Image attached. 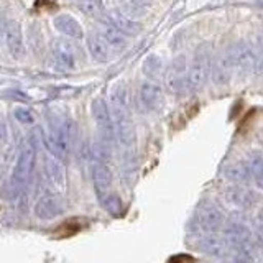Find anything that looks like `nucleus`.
<instances>
[{
	"mask_svg": "<svg viewBox=\"0 0 263 263\" xmlns=\"http://www.w3.org/2000/svg\"><path fill=\"white\" fill-rule=\"evenodd\" d=\"M109 110L115 128V138H119L122 145L130 146L135 142V127L130 114L128 89L123 82H117L112 87L109 97Z\"/></svg>",
	"mask_w": 263,
	"mask_h": 263,
	"instance_id": "1",
	"label": "nucleus"
},
{
	"mask_svg": "<svg viewBox=\"0 0 263 263\" xmlns=\"http://www.w3.org/2000/svg\"><path fill=\"white\" fill-rule=\"evenodd\" d=\"M35 164H36V148L31 140H27L22 145L18 156H16L10 178L7 179V183L2 187V194L5 199L13 201L25 191V187L31 181Z\"/></svg>",
	"mask_w": 263,
	"mask_h": 263,
	"instance_id": "2",
	"label": "nucleus"
},
{
	"mask_svg": "<svg viewBox=\"0 0 263 263\" xmlns=\"http://www.w3.org/2000/svg\"><path fill=\"white\" fill-rule=\"evenodd\" d=\"M48 150L58 160H68L71 153V146L74 142V125L71 120H51L49 132L45 138Z\"/></svg>",
	"mask_w": 263,
	"mask_h": 263,
	"instance_id": "3",
	"label": "nucleus"
},
{
	"mask_svg": "<svg viewBox=\"0 0 263 263\" xmlns=\"http://www.w3.org/2000/svg\"><path fill=\"white\" fill-rule=\"evenodd\" d=\"M224 226V212L220 211L219 205L211 201H202L196 208L193 227L194 232L202 235H212L219 232Z\"/></svg>",
	"mask_w": 263,
	"mask_h": 263,
	"instance_id": "4",
	"label": "nucleus"
},
{
	"mask_svg": "<svg viewBox=\"0 0 263 263\" xmlns=\"http://www.w3.org/2000/svg\"><path fill=\"white\" fill-rule=\"evenodd\" d=\"M81 63V49L66 36L58 38L51 48V66L60 72L78 69Z\"/></svg>",
	"mask_w": 263,
	"mask_h": 263,
	"instance_id": "5",
	"label": "nucleus"
},
{
	"mask_svg": "<svg viewBox=\"0 0 263 263\" xmlns=\"http://www.w3.org/2000/svg\"><path fill=\"white\" fill-rule=\"evenodd\" d=\"M211 74V61H209V48L202 45L196 51L191 66L187 69V87L191 90H199L205 86Z\"/></svg>",
	"mask_w": 263,
	"mask_h": 263,
	"instance_id": "6",
	"label": "nucleus"
},
{
	"mask_svg": "<svg viewBox=\"0 0 263 263\" xmlns=\"http://www.w3.org/2000/svg\"><path fill=\"white\" fill-rule=\"evenodd\" d=\"M220 238L227 250H250L252 230L242 222L232 220L224 227Z\"/></svg>",
	"mask_w": 263,
	"mask_h": 263,
	"instance_id": "7",
	"label": "nucleus"
},
{
	"mask_svg": "<svg viewBox=\"0 0 263 263\" xmlns=\"http://www.w3.org/2000/svg\"><path fill=\"white\" fill-rule=\"evenodd\" d=\"M90 114H92V119L96 122L97 128L101 130L104 142L105 143L114 142L115 140V128H114L112 115L109 110V104H107L102 97H96L94 101L90 102Z\"/></svg>",
	"mask_w": 263,
	"mask_h": 263,
	"instance_id": "8",
	"label": "nucleus"
},
{
	"mask_svg": "<svg viewBox=\"0 0 263 263\" xmlns=\"http://www.w3.org/2000/svg\"><path fill=\"white\" fill-rule=\"evenodd\" d=\"M66 209V204L61 196L56 193H45L35 204V216L38 219L49 220L61 216Z\"/></svg>",
	"mask_w": 263,
	"mask_h": 263,
	"instance_id": "9",
	"label": "nucleus"
},
{
	"mask_svg": "<svg viewBox=\"0 0 263 263\" xmlns=\"http://www.w3.org/2000/svg\"><path fill=\"white\" fill-rule=\"evenodd\" d=\"M4 41L7 45V49L13 60H22L25 56V41H23V31L22 25L16 20L5 22L4 30Z\"/></svg>",
	"mask_w": 263,
	"mask_h": 263,
	"instance_id": "10",
	"label": "nucleus"
},
{
	"mask_svg": "<svg viewBox=\"0 0 263 263\" xmlns=\"http://www.w3.org/2000/svg\"><path fill=\"white\" fill-rule=\"evenodd\" d=\"M227 54L230 58V63H232L234 72L235 71L242 72V74L252 72L253 64H255V54H253L252 48L249 45H245V43L234 45L227 51Z\"/></svg>",
	"mask_w": 263,
	"mask_h": 263,
	"instance_id": "11",
	"label": "nucleus"
},
{
	"mask_svg": "<svg viewBox=\"0 0 263 263\" xmlns=\"http://www.w3.org/2000/svg\"><path fill=\"white\" fill-rule=\"evenodd\" d=\"M138 99H140V104L143 107V110L155 112V110H158L163 104V90L155 81H146V82H142V86L138 89Z\"/></svg>",
	"mask_w": 263,
	"mask_h": 263,
	"instance_id": "12",
	"label": "nucleus"
},
{
	"mask_svg": "<svg viewBox=\"0 0 263 263\" xmlns=\"http://www.w3.org/2000/svg\"><path fill=\"white\" fill-rule=\"evenodd\" d=\"M166 82L170 90L175 94H181L187 87V76H186V60L184 56H178L170 64L166 72Z\"/></svg>",
	"mask_w": 263,
	"mask_h": 263,
	"instance_id": "13",
	"label": "nucleus"
},
{
	"mask_svg": "<svg viewBox=\"0 0 263 263\" xmlns=\"http://www.w3.org/2000/svg\"><path fill=\"white\" fill-rule=\"evenodd\" d=\"M227 199L238 208H253L260 201V194L245 186H232L227 191Z\"/></svg>",
	"mask_w": 263,
	"mask_h": 263,
	"instance_id": "14",
	"label": "nucleus"
},
{
	"mask_svg": "<svg viewBox=\"0 0 263 263\" xmlns=\"http://www.w3.org/2000/svg\"><path fill=\"white\" fill-rule=\"evenodd\" d=\"M109 23L115 30H119L122 35H125V36H137L138 33H142V30H143L142 23L128 18L127 15H123L119 10L109 12Z\"/></svg>",
	"mask_w": 263,
	"mask_h": 263,
	"instance_id": "15",
	"label": "nucleus"
},
{
	"mask_svg": "<svg viewBox=\"0 0 263 263\" xmlns=\"http://www.w3.org/2000/svg\"><path fill=\"white\" fill-rule=\"evenodd\" d=\"M99 35L102 36L105 45L109 46L110 53H122L127 48V36L122 35L119 30H115L109 22H102L99 27Z\"/></svg>",
	"mask_w": 263,
	"mask_h": 263,
	"instance_id": "16",
	"label": "nucleus"
},
{
	"mask_svg": "<svg viewBox=\"0 0 263 263\" xmlns=\"http://www.w3.org/2000/svg\"><path fill=\"white\" fill-rule=\"evenodd\" d=\"M54 28L63 33L66 38H72V40H82L84 38V28L82 25L74 18V16L63 13L58 15L54 18Z\"/></svg>",
	"mask_w": 263,
	"mask_h": 263,
	"instance_id": "17",
	"label": "nucleus"
},
{
	"mask_svg": "<svg viewBox=\"0 0 263 263\" xmlns=\"http://www.w3.org/2000/svg\"><path fill=\"white\" fill-rule=\"evenodd\" d=\"M86 45H87L90 58H92L96 63H107L110 60V49L105 45L102 36L99 35V31L89 33L86 36Z\"/></svg>",
	"mask_w": 263,
	"mask_h": 263,
	"instance_id": "18",
	"label": "nucleus"
},
{
	"mask_svg": "<svg viewBox=\"0 0 263 263\" xmlns=\"http://www.w3.org/2000/svg\"><path fill=\"white\" fill-rule=\"evenodd\" d=\"M92 183L94 189L97 193V197H101L102 194L112 191V173L105 163H96L92 168Z\"/></svg>",
	"mask_w": 263,
	"mask_h": 263,
	"instance_id": "19",
	"label": "nucleus"
},
{
	"mask_svg": "<svg viewBox=\"0 0 263 263\" xmlns=\"http://www.w3.org/2000/svg\"><path fill=\"white\" fill-rule=\"evenodd\" d=\"M211 72H212V79L217 86L229 84V81L234 74V68H232V63H230V58L227 53L222 54L220 58H217V60L214 61Z\"/></svg>",
	"mask_w": 263,
	"mask_h": 263,
	"instance_id": "20",
	"label": "nucleus"
},
{
	"mask_svg": "<svg viewBox=\"0 0 263 263\" xmlns=\"http://www.w3.org/2000/svg\"><path fill=\"white\" fill-rule=\"evenodd\" d=\"M99 201H101L102 208L109 214H112V216H115V217L122 216L123 202H122L119 194H115L114 191H109V193H105V194H102L101 197H99Z\"/></svg>",
	"mask_w": 263,
	"mask_h": 263,
	"instance_id": "21",
	"label": "nucleus"
},
{
	"mask_svg": "<svg viewBox=\"0 0 263 263\" xmlns=\"http://www.w3.org/2000/svg\"><path fill=\"white\" fill-rule=\"evenodd\" d=\"M74 4L86 16L90 18H99L104 15V4L102 0H74Z\"/></svg>",
	"mask_w": 263,
	"mask_h": 263,
	"instance_id": "22",
	"label": "nucleus"
},
{
	"mask_svg": "<svg viewBox=\"0 0 263 263\" xmlns=\"http://www.w3.org/2000/svg\"><path fill=\"white\" fill-rule=\"evenodd\" d=\"M161 72H163V61H161V58L156 56V54H150L143 61V74L150 81H156V79H160Z\"/></svg>",
	"mask_w": 263,
	"mask_h": 263,
	"instance_id": "23",
	"label": "nucleus"
},
{
	"mask_svg": "<svg viewBox=\"0 0 263 263\" xmlns=\"http://www.w3.org/2000/svg\"><path fill=\"white\" fill-rule=\"evenodd\" d=\"M226 176L229 179L235 181V183H247V181L252 179L249 164H247V163H234V164H230V166H227V170H226Z\"/></svg>",
	"mask_w": 263,
	"mask_h": 263,
	"instance_id": "24",
	"label": "nucleus"
},
{
	"mask_svg": "<svg viewBox=\"0 0 263 263\" xmlns=\"http://www.w3.org/2000/svg\"><path fill=\"white\" fill-rule=\"evenodd\" d=\"M247 164H249V170H250V176L252 179L257 183V186L260 187L261 186V171H263V161H261V155L258 152H255L249 161H247Z\"/></svg>",
	"mask_w": 263,
	"mask_h": 263,
	"instance_id": "25",
	"label": "nucleus"
},
{
	"mask_svg": "<svg viewBox=\"0 0 263 263\" xmlns=\"http://www.w3.org/2000/svg\"><path fill=\"white\" fill-rule=\"evenodd\" d=\"M222 258L224 263H253L250 250H227Z\"/></svg>",
	"mask_w": 263,
	"mask_h": 263,
	"instance_id": "26",
	"label": "nucleus"
},
{
	"mask_svg": "<svg viewBox=\"0 0 263 263\" xmlns=\"http://www.w3.org/2000/svg\"><path fill=\"white\" fill-rule=\"evenodd\" d=\"M81 229H82L81 220H78V217H72L69 220L63 222V224L54 230V232H56L54 235L56 237H71L74 234H78Z\"/></svg>",
	"mask_w": 263,
	"mask_h": 263,
	"instance_id": "27",
	"label": "nucleus"
},
{
	"mask_svg": "<svg viewBox=\"0 0 263 263\" xmlns=\"http://www.w3.org/2000/svg\"><path fill=\"white\" fill-rule=\"evenodd\" d=\"M15 119L23 125H31L35 122V115L27 107H18V109H15Z\"/></svg>",
	"mask_w": 263,
	"mask_h": 263,
	"instance_id": "28",
	"label": "nucleus"
},
{
	"mask_svg": "<svg viewBox=\"0 0 263 263\" xmlns=\"http://www.w3.org/2000/svg\"><path fill=\"white\" fill-rule=\"evenodd\" d=\"M135 7H152L153 0H130Z\"/></svg>",
	"mask_w": 263,
	"mask_h": 263,
	"instance_id": "29",
	"label": "nucleus"
},
{
	"mask_svg": "<svg viewBox=\"0 0 263 263\" xmlns=\"http://www.w3.org/2000/svg\"><path fill=\"white\" fill-rule=\"evenodd\" d=\"M4 30H5V20H4L2 13H0V41L4 40Z\"/></svg>",
	"mask_w": 263,
	"mask_h": 263,
	"instance_id": "30",
	"label": "nucleus"
}]
</instances>
